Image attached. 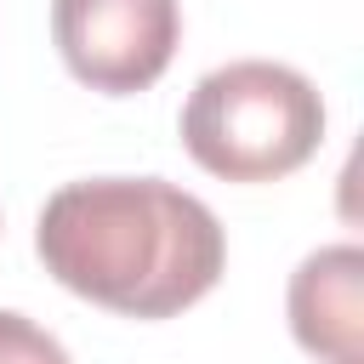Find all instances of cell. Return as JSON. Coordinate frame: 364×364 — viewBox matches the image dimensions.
Returning a JSON list of instances; mask_svg holds the SVG:
<instances>
[{
  "mask_svg": "<svg viewBox=\"0 0 364 364\" xmlns=\"http://www.w3.org/2000/svg\"><path fill=\"white\" fill-rule=\"evenodd\" d=\"M34 250L63 290L119 318H171L210 296L228 267V239L210 205L159 176H91L57 188L40 210Z\"/></svg>",
  "mask_w": 364,
  "mask_h": 364,
  "instance_id": "6da1fadb",
  "label": "cell"
},
{
  "mask_svg": "<svg viewBox=\"0 0 364 364\" xmlns=\"http://www.w3.org/2000/svg\"><path fill=\"white\" fill-rule=\"evenodd\" d=\"M324 142V97L284 63L210 68L182 108V148L222 182H279Z\"/></svg>",
  "mask_w": 364,
  "mask_h": 364,
  "instance_id": "7a4b0ae2",
  "label": "cell"
},
{
  "mask_svg": "<svg viewBox=\"0 0 364 364\" xmlns=\"http://www.w3.org/2000/svg\"><path fill=\"white\" fill-rule=\"evenodd\" d=\"M51 34L80 85L131 97L171 68L182 11L176 0H51Z\"/></svg>",
  "mask_w": 364,
  "mask_h": 364,
  "instance_id": "3957f363",
  "label": "cell"
},
{
  "mask_svg": "<svg viewBox=\"0 0 364 364\" xmlns=\"http://www.w3.org/2000/svg\"><path fill=\"white\" fill-rule=\"evenodd\" d=\"M358 284H364V256L358 245H330L313 250L290 273V330L296 341L324 358V364H358Z\"/></svg>",
  "mask_w": 364,
  "mask_h": 364,
  "instance_id": "277c9868",
  "label": "cell"
},
{
  "mask_svg": "<svg viewBox=\"0 0 364 364\" xmlns=\"http://www.w3.org/2000/svg\"><path fill=\"white\" fill-rule=\"evenodd\" d=\"M0 364H68L63 341L23 313H0Z\"/></svg>",
  "mask_w": 364,
  "mask_h": 364,
  "instance_id": "5b68a950",
  "label": "cell"
}]
</instances>
